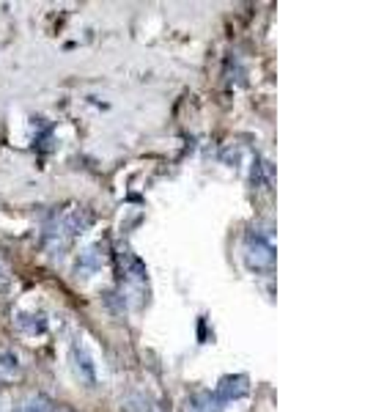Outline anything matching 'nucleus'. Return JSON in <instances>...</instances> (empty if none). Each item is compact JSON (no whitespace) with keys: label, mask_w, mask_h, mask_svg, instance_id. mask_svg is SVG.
Segmentation results:
<instances>
[{"label":"nucleus","mask_w":365,"mask_h":412,"mask_svg":"<svg viewBox=\"0 0 365 412\" xmlns=\"http://www.w3.org/2000/svg\"><path fill=\"white\" fill-rule=\"evenodd\" d=\"M96 267H99V256H96L94 250H91V253H85V256L77 261V272H83V275H85V272H94Z\"/></svg>","instance_id":"6e6552de"},{"label":"nucleus","mask_w":365,"mask_h":412,"mask_svg":"<svg viewBox=\"0 0 365 412\" xmlns=\"http://www.w3.org/2000/svg\"><path fill=\"white\" fill-rule=\"evenodd\" d=\"M0 365H3V368H17V355L3 352V355H0Z\"/></svg>","instance_id":"1a4fd4ad"},{"label":"nucleus","mask_w":365,"mask_h":412,"mask_svg":"<svg viewBox=\"0 0 365 412\" xmlns=\"http://www.w3.org/2000/svg\"><path fill=\"white\" fill-rule=\"evenodd\" d=\"M88 223H91V218H88L85 212L72 209V212L64 218V231H66V234H83V231L88 229Z\"/></svg>","instance_id":"39448f33"},{"label":"nucleus","mask_w":365,"mask_h":412,"mask_svg":"<svg viewBox=\"0 0 365 412\" xmlns=\"http://www.w3.org/2000/svg\"><path fill=\"white\" fill-rule=\"evenodd\" d=\"M72 357H75V365H77V374H80V379H83V382H88V385H94V382H96V365H94L91 355L85 352V346L75 344V349H72Z\"/></svg>","instance_id":"7ed1b4c3"},{"label":"nucleus","mask_w":365,"mask_h":412,"mask_svg":"<svg viewBox=\"0 0 365 412\" xmlns=\"http://www.w3.org/2000/svg\"><path fill=\"white\" fill-rule=\"evenodd\" d=\"M226 404L217 398V393H201L190 401V412H220Z\"/></svg>","instance_id":"20e7f679"},{"label":"nucleus","mask_w":365,"mask_h":412,"mask_svg":"<svg viewBox=\"0 0 365 412\" xmlns=\"http://www.w3.org/2000/svg\"><path fill=\"white\" fill-rule=\"evenodd\" d=\"M272 261H275L272 245H269L264 237L250 234V237H247V264L256 267V270H261V267H272Z\"/></svg>","instance_id":"f257e3e1"},{"label":"nucleus","mask_w":365,"mask_h":412,"mask_svg":"<svg viewBox=\"0 0 365 412\" xmlns=\"http://www.w3.org/2000/svg\"><path fill=\"white\" fill-rule=\"evenodd\" d=\"M17 324H20L23 330H28V333H42V330L47 327L42 313H20V316H17Z\"/></svg>","instance_id":"0eeeda50"},{"label":"nucleus","mask_w":365,"mask_h":412,"mask_svg":"<svg viewBox=\"0 0 365 412\" xmlns=\"http://www.w3.org/2000/svg\"><path fill=\"white\" fill-rule=\"evenodd\" d=\"M247 387H250V385H247V376L239 374V376H226L215 393H217V398H220L223 404H228L231 398H242V396L247 393Z\"/></svg>","instance_id":"f03ea898"},{"label":"nucleus","mask_w":365,"mask_h":412,"mask_svg":"<svg viewBox=\"0 0 365 412\" xmlns=\"http://www.w3.org/2000/svg\"><path fill=\"white\" fill-rule=\"evenodd\" d=\"M53 409H55L53 398L42 396V393H36V396L25 398V401H23V407H20V412H53Z\"/></svg>","instance_id":"423d86ee"}]
</instances>
